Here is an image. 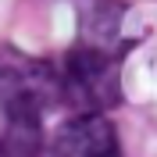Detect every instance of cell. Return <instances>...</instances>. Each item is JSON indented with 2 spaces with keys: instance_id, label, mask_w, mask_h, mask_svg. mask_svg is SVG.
I'll list each match as a JSON object with an SVG mask.
<instances>
[{
  "instance_id": "obj_3",
  "label": "cell",
  "mask_w": 157,
  "mask_h": 157,
  "mask_svg": "<svg viewBox=\"0 0 157 157\" xmlns=\"http://www.w3.org/2000/svg\"><path fill=\"white\" fill-rule=\"evenodd\" d=\"M50 157H121L118 132L104 114L82 111L68 118L50 139Z\"/></svg>"
},
{
  "instance_id": "obj_4",
  "label": "cell",
  "mask_w": 157,
  "mask_h": 157,
  "mask_svg": "<svg viewBox=\"0 0 157 157\" xmlns=\"http://www.w3.org/2000/svg\"><path fill=\"white\" fill-rule=\"evenodd\" d=\"M43 118H7L0 136V157H39Z\"/></svg>"
},
{
  "instance_id": "obj_2",
  "label": "cell",
  "mask_w": 157,
  "mask_h": 157,
  "mask_svg": "<svg viewBox=\"0 0 157 157\" xmlns=\"http://www.w3.org/2000/svg\"><path fill=\"white\" fill-rule=\"evenodd\" d=\"M61 86H64V97L82 111H107L118 104V64L107 50L93 47H75L64 57V68H61Z\"/></svg>"
},
{
  "instance_id": "obj_1",
  "label": "cell",
  "mask_w": 157,
  "mask_h": 157,
  "mask_svg": "<svg viewBox=\"0 0 157 157\" xmlns=\"http://www.w3.org/2000/svg\"><path fill=\"white\" fill-rule=\"evenodd\" d=\"M64 100L61 71L50 61L0 47V111L4 118H43Z\"/></svg>"
}]
</instances>
